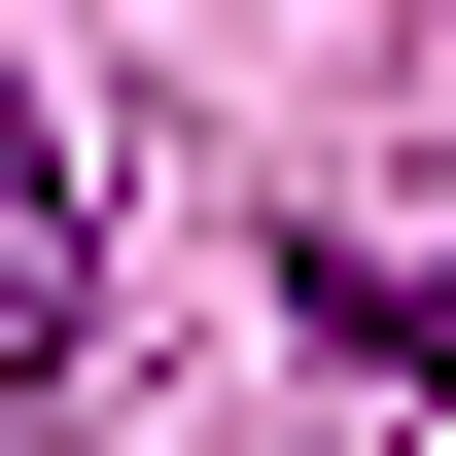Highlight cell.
<instances>
[{"label":"cell","instance_id":"7a4b0ae2","mask_svg":"<svg viewBox=\"0 0 456 456\" xmlns=\"http://www.w3.org/2000/svg\"><path fill=\"white\" fill-rule=\"evenodd\" d=\"M281 316H316V351H387V387H456V281H421V246H281Z\"/></svg>","mask_w":456,"mask_h":456},{"label":"cell","instance_id":"6da1fadb","mask_svg":"<svg viewBox=\"0 0 456 456\" xmlns=\"http://www.w3.org/2000/svg\"><path fill=\"white\" fill-rule=\"evenodd\" d=\"M70 316H106V211H70V141H36V106H0V421H36V387H70Z\"/></svg>","mask_w":456,"mask_h":456}]
</instances>
